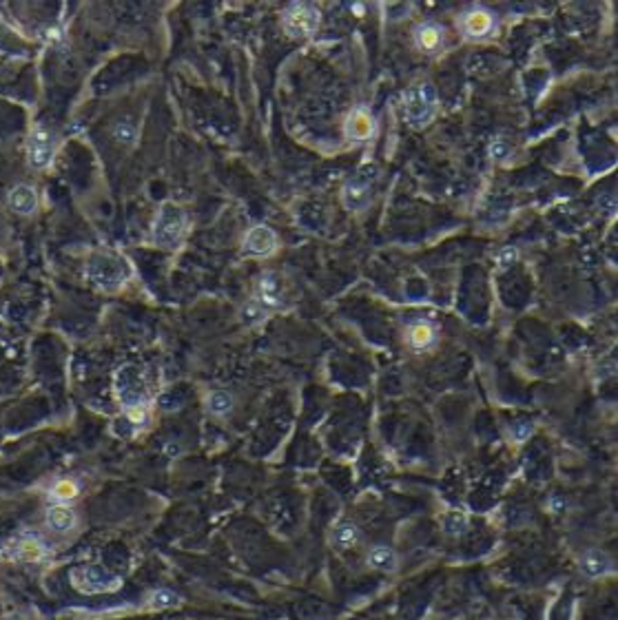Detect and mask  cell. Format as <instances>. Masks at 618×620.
<instances>
[{"mask_svg": "<svg viewBox=\"0 0 618 620\" xmlns=\"http://www.w3.org/2000/svg\"><path fill=\"white\" fill-rule=\"evenodd\" d=\"M467 525H470V518H467V514L463 510H450L443 516V532L448 536H461V534H465Z\"/></svg>", "mask_w": 618, "mask_h": 620, "instance_id": "21", "label": "cell"}, {"mask_svg": "<svg viewBox=\"0 0 618 620\" xmlns=\"http://www.w3.org/2000/svg\"><path fill=\"white\" fill-rule=\"evenodd\" d=\"M69 580L82 594H111L122 587V578L98 565H82L71 569Z\"/></svg>", "mask_w": 618, "mask_h": 620, "instance_id": "5", "label": "cell"}, {"mask_svg": "<svg viewBox=\"0 0 618 620\" xmlns=\"http://www.w3.org/2000/svg\"><path fill=\"white\" fill-rule=\"evenodd\" d=\"M47 525L58 534H66L76 527V512L64 503H58V505L47 510Z\"/></svg>", "mask_w": 618, "mask_h": 620, "instance_id": "18", "label": "cell"}, {"mask_svg": "<svg viewBox=\"0 0 618 620\" xmlns=\"http://www.w3.org/2000/svg\"><path fill=\"white\" fill-rule=\"evenodd\" d=\"M78 496V483L71 479H60L54 483L52 488V498H56L58 503H66Z\"/></svg>", "mask_w": 618, "mask_h": 620, "instance_id": "24", "label": "cell"}, {"mask_svg": "<svg viewBox=\"0 0 618 620\" xmlns=\"http://www.w3.org/2000/svg\"><path fill=\"white\" fill-rule=\"evenodd\" d=\"M255 304L264 310H279L286 306V288L277 273H264L255 281Z\"/></svg>", "mask_w": 618, "mask_h": 620, "instance_id": "8", "label": "cell"}, {"mask_svg": "<svg viewBox=\"0 0 618 620\" xmlns=\"http://www.w3.org/2000/svg\"><path fill=\"white\" fill-rule=\"evenodd\" d=\"M264 315H266V310L262 306H257L255 301H248V304L242 308V320L246 324H260L264 320Z\"/></svg>", "mask_w": 618, "mask_h": 620, "instance_id": "27", "label": "cell"}, {"mask_svg": "<svg viewBox=\"0 0 618 620\" xmlns=\"http://www.w3.org/2000/svg\"><path fill=\"white\" fill-rule=\"evenodd\" d=\"M56 156V142L52 131L45 127H36L31 131L27 142V160L33 169H47Z\"/></svg>", "mask_w": 618, "mask_h": 620, "instance_id": "9", "label": "cell"}, {"mask_svg": "<svg viewBox=\"0 0 618 620\" xmlns=\"http://www.w3.org/2000/svg\"><path fill=\"white\" fill-rule=\"evenodd\" d=\"M113 388H115V397H118L124 412L146 406L144 377L136 365L118 368V373H115V379H113Z\"/></svg>", "mask_w": 618, "mask_h": 620, "instance_id": "6", "label": "cell"}, {"mask_svg": "<svg viewBox=\"0 0 618 620\" xmlns=\"http://www.w3.org/2000/svg\"><path fill=\"white\" fill-rule=\"evenodd\" d=\"M320 11L308 3H293L281 13V27L293 40L310 38L320 27Z\"/></svg>", "mask_w": 618, "mask_h": 620, "instance_id": "7", "label": "cell"}, {"mask_svg": "<svg viewBox=\"0 0 618 620\" xmlns=\"http://www.w3.org/2000/svg\"><path fill=\"white\" fill-rule=\"evenodd\" d=\"M366 565H368L371 569H375V572H383V574H390L397 569L399 565V558L397 554L386 547V545H375L368 549V554H366Z\"/></svg>", "mask_w": 618, "mask_h": 620, "instance_id": "17", "label": "cell"}, {"mask_svg": "<svg viewBox=\"0 0 618 620\" xmlns=\"http://www.w3.org/2000/svg\"><path fill=\"white\" fill-rule=\"evenodd\" d=\"M160 404H162V408L164 410H175L177 408V404H180V399H177V394H164L162 399H160Z\"/></svg>", "mask_w": 618, "mask_h": 620, "instance_id": "30", "label": "cell"}, {"mask_svg": "<svg viewBox=\"0 0 618 620\" xmlns=\"http://www.w3.org/2000/svg\"><path fill=\"white\" fill-rule=\"evenodd\" d=\"M277 246H279L277 233L266 224L253 226L244 235V242H242L244 253L250 257H271L277 250Z\"/></svg>", "mask_w": 618, "mask_h": 620, "instance_id": "10", "label": "cell"}, {"mask_svg": "<svg viewBox=\"0 0 618 620\" xmlns=\"http://www.w3.org/2000/svg\"><path fill=\"white\" fill-rule=\"evenodd\" d=\"M7 204L13 213L18 215H31L38 209V193L29 184H18L7 193Z\"/></svg>", "mask_w": 618, "mask_h": 620, "instance_id": "14", "label": "cell"}, {"mask_svg": "<svg viewBox=\"0 0 618 620\" xmlns=\"http://www.w3.org/2000/svg\"><path fill=\"white\" fill-rule=\"evenodd\" d=\"M532 434V426L530 423H519V426H514V439L519 441V443H523L527 437Z\"/></svg>", "mask_w": 618, "mask_h": 620, "instance_id": "29", "label": "cell"}, {"mask_svg": "<svg viewBox=\"0 0 618 620\" xmlns=\"http://www.w3.org/2000/svg\"><path fill=\"white\" fill-rule=\"evenodd\" d=\"M206 406H209V410L213 414H220L222 416V414L231 412V408H233V397L228 392H224V390H215V392H211L206 397Z\"/></svg>", "mask_w": 618, "mask_h": 620, "instance_id": "23", "label": "cell"}, {"mask_svg": "<svg viewBox=\"0 0 618 620\" xmlns=\"http://www.w3.org/2000/svg\"><path fill=\"white\" fill-rule=\"evenodd\" d=\"M187 230V213L173 202H164L153 222V244L164 250L180 246Z\"/></svg>", "mask_w": 618, "mask_h": 620, "instance_id": "3", "label": "cell"}, {"mask_svg": "<svg viewBox=\"0 0 618 620\" xmlns=\"http://www.w3.org/2000/svg\"><path fill=\"white\" fill-rule=\"evenodd\" d=\"M11 556L16 561H25V563H38L47 556V549L40 541L36 539H21L16 543V549L11 551Z\"/></svg>", "mask_w": 618, "mask_h": 620, "instance_id": "20", "label": "cell"}, {"mask_svg": "<svg viewBox=\"0 0 618 620\" xmlns=\"http://www.w3.org/2000/svg\"><path fill=\"white\" fill-rule=\"evenodd\" d=\"M578 567L581 572L590 576V578H600V576H607L612 572V558L605 554V551L600 549H588L583 551L581 558H578Z\"/></svg>", "mask_w": 618, "mask_h": 620, "instance_id": "15", "label": "cell"}, {"mask_svg": "<svg viewBox=\"0 0 618 620\" xmlns=\"http://www.w3.org/2000/svg\"><path fill=\"white\" fill-rule=\"evenodd\" d=\"M439 111V93L432 82L421 80L404 93V115L412 129L428 127Z\"/></svg>", "mask_w": 618, "mask_h": 620, "instance_id": "2", "label": "cell"}, {"mask_svg": "<svg viewBox=\"0 0 618 620\" xmlns=\"http://www.w3.org/2000/svg\"><path fill=\"white\" fill-rule=\"evenodd\" d=\"M377 131V122L373 118V113L368 109H353L348 113V118L344 122V136L346 140L355 142V144H361V142H368Z\"/></svg>", "mask_w": 618, "mask_h": 620, "instance_id": "12", "label": "cell"}, {"mask_svg": "<svg viewBox=\"0 0 618 620\" xmlns=\"http://www.w3.org/2000/svg\"><path fill=\"white\" fill-rule=\"evenodd\" d=\"M412 38L421 54H437L445 42V31L437 23H421L416 25Z\"/></svg>", "mask_w": 618, "mask_h": 620, "instance_id": "13", "label": "cell"}, {"mask_svg": "<svg viewBox=\"0 0 618 620\" xmlns=\"http://www.w3.org/2000/svg\"><path fill=\"white\" fill-rule=\"evenodd\" d=\"M437 326H432L430 322H414L408 330H406V344L412 350H430L434 344H437Z\"/></svg>", "mask_w": 618, "mask_h": 620, "instance_id": "16", "label": "cell"}, {"mask_svg": "<svg viewBox=\"0 0 618 620\" xmlns=\"http://www.w3.org/2000/svg\"><path fill=\"white\" fill-rule=\"evenodd\" d=\"M111 136H113V140L118 142V144L131 146L133 142L138 140V127L133 124L129 118H120L118 122L113 124V129H111Z\"/></svg>", "mask_w": 618, "mask_h": 620, "instance_id": "22", "label": "cell"}, {"mask_svg": "<svg viewBox=\"0 0 618 620\" xmlns=\"http://www.w3.org/2000/svg\"><path fill=\"white\" fill-rule=\"evenodd\" d=\"M87 277L98 288L115 293L131 279V266L113 250H93L87 259Z\"/></svg>", "mask_w": 618, "mask_h": 620, "instance_id": "1", "label": "cell"}, {"mask_svg": "<svg viewBox=\"0 0 618 620\" xmlns=\"http://www.w3.org/2000/svg\"><path fill=\"white\" fill-rule=\"evenodd\" d=\"M148 607L151 609H166V607H175L180 605V596L173 594L171 590H158L148 596Z\"/></svg>", "mask_w": 618, "mask_h": 620, "instance_id": "25", "label": "cell"}, {"mask_svg": "<svg viewBox=\"0 0 618 620\" xmlns=\"http://www.w3.org/2000/svg\"><path fill=\"white\" fill-rule=\"evenodd\" d=\"M375 180H377V166L366 164L361 169L350 177L344 189H342V204L350 213H359L363 209H368L373 202V189H375Z\"/></svg>", "mask_w": 618, "mask_h": 620, "instance_id": "4", "label": "cell"}, {"mask_svg": "<svg viewBox=\"0 0 618 620\" xmlns=\"http://www.w3.org/2000/svg\"><path fill=\"white\" fill-rule=\"evenodd\" d=\"M330 539H332V545L339 547V549H353L361 541V530L355 523L344 521L332 530Z\"/></svg>", "mask_w": 618, "mask_h": 620, "instance_id": "19", "label": "cell"}, {"mask_svg": "<svg viewBox=\"0 0 618 620\" xmlns=\"http://www.w3.org/2000/svg\"><path fill=\"white\" fill-rule=\"evenodd\" d=\"M459 27L467 40H483L494 31L496 18H494V13L486 7H472L470 11H465L461 16Z\"/></svg>", "mask_w": 618, "mask_h": 620, "instance_id": "11", "label": "cell"}, {"mask_svg": "<svg viewBox=\"0 0 618 620\" xmlns=\"http://www.w3.org/2000/svg\"><path fill=\"white\" fill-rule=\"evenodd\" d=\"M516 262V250L514 248H501L499 250V255H496V264H499V268L501 271H506V268H510L512 264Z\"/></svg>", "mask_w": 618, "mask_h": 620, "instance_id": "28", "label": "cell"}, {"mask_svg": "<svg viewBox=\"0 0 618 620\" xmlns=\"http://www.w3.org/2000/svg\"><path fill=\"white\" fill-rule=\"evenodd\" d=\"M510 153H512V144H510V140H506V138H494V140L490 142V158H492V160L503 162V160L510 158Z\"/></svg>", "mask_w": 618, "mask_h": 620, "instance_id": "26", "label": "cell"}]
</instances>
